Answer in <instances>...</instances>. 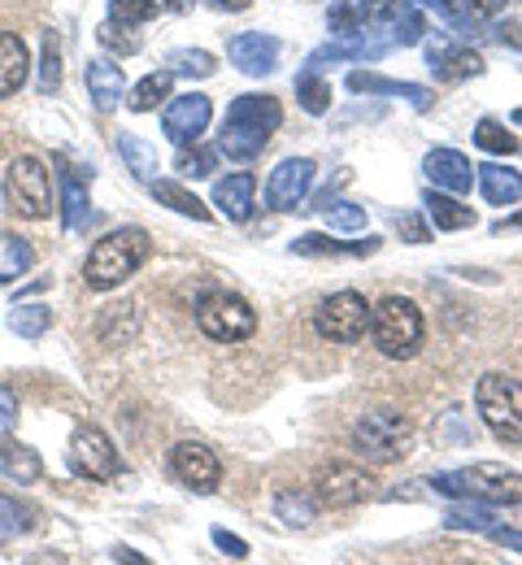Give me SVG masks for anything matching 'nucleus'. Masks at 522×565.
<instances>
[{"label":"nucleus","mask_w":522,"mask_h":565,"mask_svg":"<svg viewBox=\"0 0 522 565\" xmlns=\"http://www.w3.org/2000/svg\"><path fill=\"white\" fill-rule=\"evenodd\" d=\"M152 253V239L145 226H122V231H109L92 244L87 262H83V282L92 291H114L131 279Z\"/></svg>","instance_id":"nucleus-1"},{"label":"nucleus","mask_w":522,"mask_h":565,"mask_svg":"<svg viewBox=\"0 0 522 565\" xmlns=\"http://www.w3.org/2000/svg\"><path fill=\"white\" fill-rule=\"evenodd\" d=\"M371 340L387 361H409V356H418L423 340H427L423 309H418L409 296H387V300H379L371 309Z\"/></svg>","instance_id":"nucleus-2"},{"label":"nucleus","mask_w":522,"mask_h":565,"mask_svg":"<svg viewBox=\"0 0 522 565\" xmlns=\"http://www.w3.org/2000/svg\"><path fill=\"white\" fill-rule=\"evenodd\" d=\"M436 495H457V500H483V504H522V475L497 461H479L452 475L432 479Z\"/></svg>","instance_id":"nucleus-3"},{"label":"nucleus","mask_w":522,"mask_h":565,"mask_svg":"<svg viewBox=\"0 0 522 565\" xmlns=\"http://www.w3.org/2000/svg\"><path fill=\"white\" fill-rule=\"evenodd\" d=\"M349 439H353V452L366 457L371 466H392L414 448V426L396 409H374V414H362L353 423Z\"/></svg>","instance_id":"nucleus-4"},{"label":"nucleus","mask_w":522,"mask_h":565,"mask_svg":"<svg viewBox=\"0 0 522 565\" xmlns=\"http://www.w3.org/2000/svg\"><path fill=\"white\" fill-rule=\"evenodd\" d=\"M475 409L501 444H522V383L510 374H483L475 383Z\"/></svg>","instance_id":"nucleus-5"},{"label":"nucleus","mask_w":522,"mask_h":565,"mask_svg":"<svg viewBox=\"0 0 522 565\" xmlns=\"http://www.w3.org/2000/svg\"><path fill=\"white\" fill-rule=\"evenodd\" d=\"M4 210L26 222H44L53 213V179L40 157H18L4 174Z\"/></svg>","instance_id":"nucleus-6"},{"label":"nucleus","mask_w":522,"mask_h":565,"mask_svg":"<svg viewBox=\"0 0 522 565\" xmlns=\"http://www.w3.org/2000/svg\"><path fill=\"white\" fill-rule=\"evenodd\" d=\"M196 327L214 340V344H244V340H253V331H257V313H253V305L244 300V296H235V291H205L201 300H196Z\"/></svg>","instance_id":"nucleus-7"},{"label":"nucleus","mask_w":522,"mask_h":565,"mask_svg":"<svg viewBox=\"0 0 522 565\" xmlns=\"http://www.w3.org/2000/svg\"><path fill=\"white\" fill-rule=\"evenodd\" d=\"M313 327L331 344H358L371 331V305H366L362 291H335V296H327L318 305Z\"/></svg>","instance_id":"nucleus-8"},{"label":"nucleus","mask_w":522,"mask_h":565,"mask_svg":"<svg viewBox=\"0 0 522 565\" xmlns=\"http://www.w3.org/2000/svg\"><path fill=\"white\" fill-rule=\"evenodd\" d=\"M71 470L87 483H114L122 475V461H118V448L114 439L100 430V426H78L71 435V452H66Z\"/></svg>","instance_id":"nucleus-9"},{"label":"nucleus","mask_w":522,"mask_h":565,"mask_svg":"<svg viewBox=\"0 0 522 565\" xmlns=\"http://www.w3.org/2000/svg\"><path fill=\"white\" fill-rule=\"evenodd\" d=\"M170 475H174L183 488H192L196 495H214L219 483H223V461L214 457V448H205V444H196V439H183V444H174V452H170Z\"/></svg>","instance_id":"nucleus-10"},{"label":"nucleus","mask_w":522,"mask_h":565,"mask_svg":"<svg viewBox=\"0 0 522 565\" xmlns=\"http://www.w3.org/2000/svg\"><path fill=\"white\" fill-rule=\"evenodd\" d=\"M210 118H214L210 96H201V92H183V96H170V100H166L161 131L179 143V148H188V143H196L201 136H205Z\"/></svg>","instance_id":"nucleus-11"},{"label":"nucleus","mask_w":522,"mask_h":565,"mask_svg":"<svg viewBox=\"0 0 522 565\" xmlns=\"http://www.w3.org/2000/svg\"><path fill=\"white\" fill-rule=\"evenodd\" d=\"M313 495L327 509H353V504H366L374 495V479L362 466H331V470L318 475Z\"/></svg>","instance_id":"nucleus-12"},{"label":"nucleus","mask_w":522,"mask_h":565,"mask_svg":"<svg viewBox=\"0 0 522 565\" xmlns=\"http://www.w3.org/2000/svg\"><path fill=\"white\" fill-rule=\"evenodd\" d=\"M313 161L309 157H284L275 170H270V179H266V205L279 213L297 210L300 201L309 196V188H313Z\"/></svg>","instance_id":"nucleus-13"},{"label":"nucleus","mask_w":522,"mask_h":565,"mask_svg":"<svg viewBox=\"0 0 522 565\" xmlns=\"http://www.w3.org/2000/svg\"><path fill=\"white\" fill-rule=\"evenodd\" d=\"M427 66L436 74V83H461V78L483 74V57L466 44H452L445 35H436V40H427Z\"/></svg>","instance_id":"nucleus-14"},{"label":"nucleus","mask_w":522,"mask_h":565,"mask_svg":"<svg viewBox=\"0 0 522 565\" xmlns=\"http://www.w3.org/2000/svg\"><path fill=\"white\" fill-rule=\"evenodd\" d=\"M279 53H284V44L275 35H266V31H244V35H235L226 44V57L244 74H253V78L275 71L279 66Z\"/></svg>","instance_id":"nucleus-15"},{"label":"nucleus","mask_w":522,"mask_h":565,"mask_svg":"<svg viewBox=\"0 0 522 565\" xmlns=\"http://www.w3.org/2000/svg\"><path fill=\"white\" fill-rule=\"evenodd\" d=\"M423 170H427L432 188L452 192V196L470 192V183H475V166H470V161H466L457 148H432V152L423 157Z\"/></svg>","instance_id":"nucleus-16"},{"label":"nucleus","mask_w":522,"mask_h":565,"mask_svg":"<svg viewBox=\"0 0 522 565\" xmlns=\"http://www.w3.org/2000/svg\"><path fill=\"white\" fill-rule=\"evenodd\" d=\"M226 122L248 127V131H266V136H270V131H279V122H284V105H279L275 96H266V92H244V96L231 100Z\"/></svg>","instance_id":"nucleus-17"},{"label":"nucleus","mask_w":522,"mask_h":565,"mask_svg":"<svg viewBox=\"0 0 522 565\" xmlns=\"http://www.w3.org/2000/svg\"><path fill=\"white\" fill-rule=\"evenodd\" d=\"M83 78H87V96H92V105H96L100 114H109V109L122 105L127 74H122V66H114V57H92Z\"/></svg>","instance_id":"nucleus-18"},{"label":"nucleus","mask_w":522,"mask_h":565,"mask_svg":"<svg viewBox=\"0 0 522 565\" xmlns=\"http://www.w3.org/2000/svg\"><path fill=\"white\" fill-rule=\"evenodd\" d=\"M349 92H358V96H405L414 109H432V87H423V83H405V78H383V74H371V71H353L349 74Z\"/></svg>","instance_id":"nucleus-19"},{"label":"nucleus","mask_w":522,"mask_h":565,"mask_svg":"<svg viewBox=\"0 0 522 565\" xmlns=\"http://www.w3.org/2000/svg\"><path fill=\"white\" fill-rule=\"evenodd\" d=\"M57 166H62V222H66V231H83L87 226V183H92V170H83L75 161H66V157H57Z\"/></svg>","instance_id":"nucleus-20"},{"label":"nucleus","mask_w":522,"mask_h":565,"mask_svg":"<svg viewBox=\"0 0 522 565\" xmlns=\"http://www.w3.org/2000/svg\"><path fill=\"white\" fill-rule=\"evenodd\" d=\"M374 18L392 31V40L401 44V49H414V44H423V35H427V18L418 13V4L414 0H387V4H379L374 9Z\"/></svg>","instance_id":"nucleus-21"},{"label":"nucleus","mask_w":522,"mask_h":565,"mask_svg":"<svg viewBox=\"0 0 522 565\" xmlns=\"http://www.w3.org/2000/svg\"><path fill=\"white\" fill-rule=\"evenodd\" d=\"M31 74V53H26V40L13 35V31H0V100L4 96H18L22 83Z\"/></svg>","instance_id":"nucleus-22"},{"label":"nucleus","mask_w":522,"mask_h":565,"mask_svg":"<svg viewBox=\"0 0 522 565\" xmlns=\"http://www.w3.org/2000/svg\"><path fill=\"white\" fill-rule=\"evenodd\" d=\"M253 192H257V179L248 174V170H235V174H226L214 183V205L231 217V222H248V213H253Z\"/></svg>","instance_id":"nucleus-23"},{"label":"nucleus","mask_w":522,"mask_h":565,"mask_svg":"<svg viewBox=\"0 0 522 565\" xmlns=\"http://www.w3.org/2000/svg\"><path fill=\"white\" fill-rule=\"evenodd\" d=\"M475 170H479V192L488 205H519L522 201V170L501 166V161H488Z\"/></svg>","instance_id":"nucleus-24"},{"label":"nucleus","mask_w":522,"mask_h":565,"mask_svg":"<svg viewBox=\"0 0 522 565\" xmlns=\"http://www.w3.org/2000/svg\"><path fill=\"white\" fill-rule=\"evenodd\" d=\"M292 253L297 257H366V253H379V239H362V244H344V239H331L322 231H309L292 239Z\"/></svg>","instance_id":"nucleus-25"},{"label":"nucleus","mask_w":522,"mask_h":565,"mask_svg":"<svg viewBox=\"0 0 522 565\" xmlns=\"http://www.w3.org/2000/svg\"><path fill=\"white\" fill-rule=\"evenodd\" d=\"M423 205H427V217L436 222V231H466V226H475V210L461 205L452 192L432 188V192L423 196Z\"/></svg>","instance_id":"nucleus-26"},{"label":"nucleus","mask_w":522,"mask_h":565,"mask_svg":"<svg viewBox=\"0 0 522 565\" xmlns=\"http://www.w3.org/2000/svg\"><path fill=\"white\" fill-rule=\"evenodd\" d=\"M0 475L13 479V483H35L44 475V461H40L35 448H26L18 439H4L0 444Z\"/></svg>","instance_id":"nucleus-27"},{"label":"nucleus","mask_w":522,"mask_h":565,"mask_svg":"<svg viewBox=\"0 0 522 565\" xmlns=\"http://www.w3.org/2000/svg\"><path fill=\"white\" fill-rule=\"evenodd\" d=\"M149 188H152V196H157L166 210L183 213V217H192V222H210V205H205L196 192H188L179 179H152Z\"/></svg>","instance_id":"nucleus-28"},{"label":"nucleus","mask_w":522,"mask_h":565,"mask_svg":"<svg viewBox=\"0 0 522 565\" xmlns=\"http://www.w3.org/2000/svg\"><path fill=\"white\" fill-rule=\"evenodd\" d=\"M114 148H118V157L127 161V170H131L140 183H152V179H157V166H161V161H157V148H152L149 140H140V136L122 131Z\"/></svg>","instance_id":"nucleus-29"},{"label":"nucleus","mask_w":522,"mask_h":565,"mask_svg":"<svg viewBox=\"0 0 522 565\" xmlns=\"http://www.w3.org/2000/svg\"><path fill=\"white\" fill-rule=\"evenodd\" d=\"M31 266H35V248L22 235L0 231V282H18Z\"/></svg>","instance_id":"nucleus-30"},{"label":"nucleus","mask_w":522,"mask_h":565,"mask_svg":"<svg viewBox=\"0 0 522 565\" xmlns=\"http://www.w3.org/2000/svg\"><path fill=\"white\" fill-rule=\"evenodd\" d=\"M170 87H174V74L170 71H152L145 74L136 87H131V114H152L157 105H166L170 100Z\"/></svg>","instance_id":"nucleus-31"},{"label":"nucleus","mask_w":522,"mask_h":565,"mask_svg":"<svg viewBox=\"0 0 522 565\" xmlns=\"http://www.w3.org/2000/svg\"><path fill=\"white\" fill-rule=\"evenodd\" d=\"M266 140H270L266 131H248V127L223 122V136H219V152H226L231 161H253V157H262Z\"/></svg>","instance_id":"nucleus-32"},{"label":"nucleus","mask_w":522,"mask_h":565,"mask_svg":"<svg viewBox=\"0 0 522 565\" xmlns=\"http://www.w3.org/2000/svg\"><path fill=\"white\" fill-rule=\"evenodd\" d=\"M96 40H100V49H105L109 57H136V53L145 49L140 31H136V26H122V22H114V18H105V22L96 26Z\"/></svg>","instance_id":"nucleus-33"},{"label":"nucleus","mask_w":522,"mask_h":565,"mask_svg":"<svg viewBox=\"0 0 522 565\" xmlns=\"http://www.w3.org/2000/svg\"><path fill=\"white\" fill-rule=\"evenodd\" d=\"M49 327H53V309L40 305V300H31V305H13V309H9V331L22 335V340H40Z\"/></svg>","instance_id":"nucleus-34"},{"label":"nucleus","mask_w":522,"mask_h":565,"mask_svg":"<svg viewBox=\"0 0 522 565\" xmlns=\"http://www.w3.org/2000/svg\"><path fill=\"white\" fill-rule=\"evenodd\" d=\"M297 100H300V109H305V114L322 118V114L331 109V83L313 71V66H305V71L297 74Z\"/></svg>","instance_id":"nucleus-35"},{"label":"nucleus","mask_w":522,"mask_h":565,"mask_svg":"<svg viewBox=\"0 0 522 565\" xmlns=\"http://www.w3.org/2000/svg\"><path fill=\"white\" fill-rule=\"evenodd\" d=\"M475 143L483 148V152H497V157H514L522 143L519 136L505 127V122H497V118H479V127H475Z\"/></svg>","instance_id":"nucleus-36"},{"label":"nucleus","mask_w":522,"mask_h":565,"mask_svg":"<svg viewBox=\"0 0 522 565\" xmlns=\"http://www.w3.org/2000/svg\"><path fill=\"white\" fill-rule=\"evenodd\" d=\"M275 513L288 522V526H297V531H305L313 518H318V504H313V495L309 492H279L275 495Z\"/></svg>","instance_id":"nucleus-37"},{"label":"nucleus","mask_w":522,"mask_h":565,"mask_svg":"<svg viewBox=\"0 0 522 565\" xmlns=\"http://www.w3.org/2000/svg\"><path fill=\"white\" fill-rule=\"evenodd\" d=\"M445 526L448 531H475V535L483 531L488 535L497 526V518H492V509H483V500L479 504H452L445 513Z\"/></svg>","instance_id":"nucleus-38"},{"label":"nucleus","mask_w":522,"mask_h":565,"mask_svg":"<svg viewBox=\"0 0 522 565\" xmlns=\"http://www.w3.org/2000/svg\"><path fill=\"white\" fill-rule=\"evenodd\" d=\"M62 87V40L57 31H44V49H40V92L53 96Z\"/></svg>","instance_id":"nucleus-39"},{"label":"nucleus","mask_w":522,"mask_h":565,"mask_svg":"<svg viewBox=\"0 0 522 565\" xmlns=\"http://www.w3.org/2000/svg\"><path fill=\"white\" fill-rule=\"evenodd\" d=\"M166 66H170V74H188V78H210L219 71L214 53H205V49H174L166 57Z\"/></svg>","instance_id":"nucleus-40"},{"label":"nucleus","mask_w":522,"mask_h":565,"mask_svg":"<svg viewBox=\"0 0 522 565\" xmlns=\"http://www.w3.org/2000/svg\"><path fill=\"white\" fill-rule=\"evenodd\" d=\"M174 170H179V179H210L214 170H219V152L214 148H179V157H174Z\"/></svg>","instance_id":"nucleus-41"},{"label":"nucleus","mask_w":522,"mask_h":565,"mask_svg":"<svg viewBox=\"0 0 522 565\" xmlns=\"http://www.w3.org/2000/svg\"><path fill=\"white\" fill-rule=\"evenodd\" d=\"M371 22V13L362 9V4H349V0H340V4H331V18H327V26H331V35H358L362 26Z\"/></svg>","instance_id":"nucleus-42"},{"label":"nucleus","mask_w":522,"mask_h":565,"mask_svg":"<svg viewBox=\"0 0 522 565\" xmlns=\"http://www.w3.org/2000/svg\"><path fill=\"white\" fill-rule=\"evenodd\" d=\"M157 0H109V18L122 22V26H145L157 18Z\"/></svg>","instance_id":"nucleus-43"},{"label":"nucleus","mask_w":522,"mask_h":565,"mask_svg":"<svg viewBox=\"0 0 522 565\" xmlns=\"http://www.w3.org/2000/svg\"><path fill=\"white\" fill-rule=\"evenodd\" d=\"M327 226L331 231H340V235H358V231H366V210L362 205H327Z\"/></svg>","instance_id":"nucleus-44"},{"label":"nucleus","mask_w":522,"mask_h":565,"mask_svg":"<svg viewBox=\"0 0 522 565\" xmlns=\"http://www.w3.org/2000/svg\"><path fill=\"white\" fill-rule=\"evenodd\" d=\"M18 414H22L18 392H13L9 383H0V444H4V439H13V430H18Z\"/></svg>","instance_id":"nucleus-45"},{"label":"nucleus","mask_w":522,"mask_h":565,"mask_svg":"<svg viewBox=\"0 0 522 565\" xmlns=\"http://www.w3.org/2000/svg\"><path fill=\"white\" fill-rule=\"evenodd\" d=\"M18 531H26V518H22L18 500H9V495L0 492V548H4V544H9Z\"/></svg>","instance_id":"nucleus-46"},{"label":"nucleus","mask_w":522,"mask_h":565,"mask_svg":"<svg viewBox=\"0 0 522 565\" xmlns=\"http://www.w3.org/2000/svg\"><path fill=\"white\" fill-rule=\"evenodd\" d=\"M396 231H401L409 244H427V239H432V231H427V222H423L418 213H396Z\"/></svg>","instance_id":"nucleus-47"},{"label":"nucleus","mask_w":522,"mask_h":565,"mask_svg":"<svg viewBox=\"0 0 522 565\" xmlns=\"http://www.w3.org/2000/svg\"><path fill=\"white\" fill-rule=\"evenodd\" d=\"M501 9H505V0H461V13H466L475 26H479V22H492Z\"/></svg>","instance_id":"nucleus-48"},{"label":"nucleus","mask_w":522,"mask_h":565,"mask_svg":"<svg viewBox=\"0 0 522 565\" xmlns=\"http://www.w3.org/2000/svg\"><path fill=\"white\" fill-rule=\"evenodd\" d=\"M210 535H214V544H219V548H223L226 557H235V562H244V557H248V544H244V540H239V535H231V531H226V526H214V531H210Z\"/></svg>","instance_id":"nucleus-49"},{"label":"nucleus","mask_w":522,"mask_h":565,"mask_svg":"<svg viewBox=\"0 0 522 565\" xmlns=\"http://www.w3.org/2000/svg\"><path fill=\"white\" fill-rule=\"evenodd\" d=\"M488 535H492L501 548H510V553H519L522 557V531H514V526H492Z\"/></svg>","instance_id":"nucleus-50"},{"label":"nucleus","mask_w":522,"mask_h":565,"mask_svg":"<svg viewBox=\"0 0 522 565\" xmlns=\"http://www.w3.org/2000/svg\"><path fill=\"white\" fill-rule=\"evenodd\" d=\"M497 40L522 53V22H501V26H497Z\"/></svg>","instance_id":"nucleus-51"},{"label":"nucleus","mask_w":522,"mask_h":565,"mask_svg":"<svg viewBox=\"0 0 522 565\" xmlns=\"http://www.w3.org/2000/svg\"><path fill=\"white\" fill-rule=\"evenodd\" d=\"M210 9H219V13H244L253 0H205Z\"/></svg>","instance_id":"nucleus-52"},{"label":"nucleus","mask_w":522,"mask_h":565,"mask_svg":"<svg viewBox=\"0 0 522 565\" xmlns=\"http://www.w3.org/2000/svg\"><path fill=\"white\" fill-rule=\"evenodd\" d=\"M161 9H170V13H188L192 9V0H157Z\"/></svg>","instance_id":"nucleus-53"},{"label":"nucleus","mask_w":522,"mask_h":565,"mask_svg":"<svg viewBox=\"0 0 522 565\" xmlns=\"http://www.w3.org/2000/svg\"><path fill=\"white\" fill-rule=\"evenodd\" d=\"M114 562H136V565H145V557H140V553H131V548H118V553H114Z\"/></svg>","instance_id":"nucleus-54"},{"label":"nucleus","mask_w":522,"mask_h":565,"mask_svg":"<svg viewBox=\"0 0 522 565\" xmlns=\"http://www.w3.org/2000/svg\"><path fill=\"white\" fill-rule=\"evenodd\" d=\"M505 226H522V210L514 213V217H501V222H497V231H505Z\"/></svg>","instance_id":"nucleus-55"},{"label":"nucleus","mask_w":522,"mask_h":565,"mask_svg":"<svg viewBox=\"0 0 522 565\" xmlns=\"http://www.w3.org/2000/svg\"><path fill=\"white\" fill-rule=\"evenodd\" d=\"M514 122H522V109H519V114H514Z\"/></svg>","instance_id":"nucleus-56"}]
</instances>
